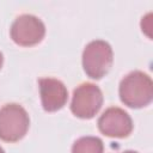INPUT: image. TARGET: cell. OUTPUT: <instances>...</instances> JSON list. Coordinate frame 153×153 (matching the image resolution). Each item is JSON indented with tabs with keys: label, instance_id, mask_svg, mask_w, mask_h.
I'll return each instance as SVG.
<instances>
[{
	"label": "cell",
	"instance_id": "6da1fadb",
	"mask_svg": "<svg viewBox=\"0 0 153 153\" xmlns=\"http://www.w3.org/2000/svg\"><path fill=\"white\" fill-rule=\"evenodd\" d=\"M118 92L124 105L133 109H140L152 102L153 82L148 74L134 71L121 80Z\"/></svg>",
	"mask_w": 153,
	"mask_h": 153
},
{
	"label": "cell",
	"instance_id": "7a4b0ae2",
	"mask_svg": "<svg viewBox=\"0 0 153 153\" xmlns=\"http://www.w3.org/2000/svg\"><path fill=\"white\" fill-rule=\"evenodd\" d=\"M112 61V48L103 39L90 42L82 51V68L87 76L92 79H100L108 74Z\"/></svg>",
	"mask_w": 153,
	"mask_h": 153
},
{
	"label": "cell",
	"instance_id": "3957f363",
	"mask_svg": "<svg viewBox=\"0 0 153 153\" xmlns=\"http://www.w3.org/2000/svg\"><path fill=\"white\" fill-rule=\"evenodd\" d=\"M29 126V115L22 105L11 103L0 109V139L2 141H19L25 136Z\"/></svg>",
	"mask_w": 153,
	"mask_h": 153
},
{
	"label": "cell",
	"instance_id": "277c9868",
	"mask_svg": "<svg viewBox=\"0 0 153 153\" xmlns=\"http://www.w3.org/2000/svg\"><path fill=\"white\" fill-rule=\"evenodd\" d=\"M103 105L102 90L91 82H84L79 85L72 97L71 111L74 116L84 120L94 117Z\"/></svg>",
	"mask_w": 153,
	"mask_h": 153
},
{
	"label": "cell",
	"instance_id": "5b68a950",
	"mask_svg": "<svg viewBox=\"0 0 153 153\" xmlns=\"http://www.w3.org/2000/svg\"><path fill=\"white\" fill-rule=\"evenodd\" d=\"M11 38L22 47H32L39 43L45 35L43 22L32 14H22L11 26Z\"/></svg>",
	"mask_w": 153,
	"mask_h": 153
},
{
	"label": "cell",
	"instance_id": "8992f818",
	"mask_svg": "<svg viewBox=\"0 0 153 153\" xmlns=\"http://www.w3.org/2000/svg\"><path fill=\"white\" fill-rule=\"evenodd\" d=\"M98 128L102 134L109 137H127L133 130L130 116L121 108L106 109L98 120Z\"/></svg>",
	"mask_w": 153,
	"mask_h": 153
},
{
	"label": "cell",
	"instance_id": "52a82bcc",
	"mask_svg": "<svg viewBox=\"0 0 153 153\" xmlns=\"http://www.w3.org/2000/svg\"><path fill=\"white\" fill-rule=\"evenodd\" d=\"M42 106L48 112H54L65 106L68 91L65 84L55 78H42L38 80Z\"/></svg>",
	"mask_w": 153,
	"mask_h": 153
},
{
	"label": "cell",
	"instance_id": "ba28073f",
	"mask_svg": "<svg viewBox=\"0 0 153 153\" xmlns=\"http://www.w3.org/2000/svg\"><path fill=\"white\" fill-rule=\"evenodd\" d=\"M103 141L97 136H82L72 146V153H103Z\"/></svg>",
	"mask_w": 153,
	"mask_h": 153
},
{
	"label": "cell",
	"instance_id": "9c48e42d",
	"mask_svg": "<svg viewBox=\"0 0 153 153\" xmlns=\"http://www.w3.org/2000/svg\"><path fill=\"white\" fill-rule=\"evenodd\" d=\"M2 61H4V57H2V54H1V51H0V69H1V67H2Z\"/></svg>",
	"mask_w": 153,
	"mask_h": 153
},
{
	"label": "cell",
	"instance_id": "30bf717a",
	"mask_svg": "<svg viewBox=\"0 0 153 153\" xmlns=\"http://www.w3.org/2000/svg\"><path fill=\"white\" fill-rule=\"evenodd\" d=\"M123 153H137V152H134V151H126V152H123Z\"/></svg>",
	"mask_w": 153,
	"mask_h": 153
},
{
	"label": "cell",
	"instance_id": "8fae6325",
	"mask_svg": "<svg viewBox=\"0 0 153 153\" xmlns=\"http://www.w3.org/2000/svg\"><path fill=\"white\" fill-rule=\"evenodd\" d=\"M0 153H5V151H4V149H2L1 147H0Z\"/></svg>",
	"mask_w": 153,
	"mask_h": 153
}]
</instances>
